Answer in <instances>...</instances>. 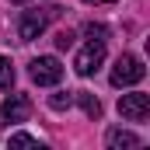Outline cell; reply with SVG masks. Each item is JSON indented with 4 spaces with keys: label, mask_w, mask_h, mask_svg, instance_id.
I'll list each match as a JSON object with an SVG mask.
<instances>
[{
    "label": "cell",
    "mask_w": 150,
    "mask_h": 150,
    "mask_svg": "<svg viewBox=\"0 0 150 150\" xmlns=\"http://www.w3.org/2000/svg\"><path fill=\"white\" fill-rule=\"evenodd\" d=\"M84 4H115V0H84Z\"/></svg>",
    "instance_id": "5bb4252c"
},
{
    "label": "cell",
    "mask_w": 150,
    "mask_h": 150,
    "mask_svg": "<svg viewBox=\"0 0 150 150\" xmlns=\"http://www.w3.org/2000/svg\"><path fill=\"white\" fill-rule=\"evenodd\" d=\"M74 32H59V35H56V45H59V49H70V45H74Z\"/></svg>",
    "instance_id": "4fadbf2b"
},
{
    "label": "cell",
    "mask_w": 150,
    "mask_h": 150,
    "mask_svg": "<svg viewBox=\"0 0 150 150\" xmlns=\"http://www.w3.org/2000/svg\"><path fill=\"white\" fill-rule=\"evenodd\" d=\"M11 4H28V0H11Z\"/></svg>",
    "instance_id": "9a60e30c"
},
{
    "label": "cell",
    "mask_w": 150,
    "mask_h": 150,
    "mask_svg": "<svg viewBox=\"0 0 150 150\" xmlns=\"http://www.w3.org/2000/svg\"><path fill=\"white\" fill-rule=\"evenodd\" d=\"M143 77H147V67H143L140 56L122 52V56L115 59V67H112V84L115 87H133V84H140Z\"/></svg>",
    "instance_id": "7a4b0ae2"
},
{
    "label": "cell",
    "mask_w": 150,
    "mask_h": 150,
    "mask_svg": "<svg viewBox=\"0 0 150 150\" xmlns=\"http://www.w3.org/2000/svg\"><path fill=\"white\" fill-rule=\"evenodd\" d=\"M84 32H87V38H98V42H105V35H108V28H105V25H94V21H91Z\"/></svg>",
    "instance_id": "7c38bea8"
},
{
    "label": "cell",
    "mask_w": 150,
    "mask_h": 150,
    "mask_svg": "<svg viewBox=\"0 0 150 150\" xmlns=\"http://www.w3.org/2000/svg\"><path fill=\"white\" fill-rule=\"evenodd\" d=\"M108 147L122 150V147H140V136L129 133V129H108Z\"/></svg>",
    "instance_id": "52a82bcc"
},
{
    "label": "cell",
    "mask_w": 150,
    "mask_h": 150,
    "mask_svg": "<svg viewBox=\"0 0 150 150\" xmlns=\"http://www.w3.org/2000/svg\"><path fill=\"white\" fill-rule=\"evenodd\" d=\"M74 101H80V105H84V112L91 115V119H101V101H98L94 94H87V91H77V94H74Z\"/></svg>",
    "instance_id": "ba28073f"
},
{
    "label": "cell",
    "mask_w": 150,
    "mask_h": 150,
    "mask_svg": "<svg viewBox=\"0 0 150 150\" xmlns=\"http://www.w3.org/2000/svg\"><path fill=\"white\" fill-rule=\"evenodd\" d=\"M56 14H59V7H56V4L38 7V11H25V14H21V21H18V35H21V42L38 38L45 28H49V21H52Z\"/></svg>",
    "instance_id": "6da1fadb"
},
{
    "label": "cell",
    "mask_w": 150,
    "mask_h": 150,
    "mask_svg": "<svg viewBox=\"0 0 150 150\" xmlns=\"http://www.w3.org/2000/svg\"><path fill=\"white\" fill-rule=\"evenodd\" d=\"M119 115H122L126 122H143L150 115V94H143V91L122 94V98H119Z\"/></svg>",
    "instance_id": "5b68a950"
},
{
    "label": "cell",
    "mask_w": 150,
    "mask_h": 150,
    "mask_svg": "<svg viewBox=\"0 0 150 150\" xmlns=\"http://www.w3.org/2000/svg\"><path fill=\"white\" fill-rule=\"evenodd\" d=\"M70 105H74V94H70V91H59V94L49 98V108H56V112H63V108H70Z\"/></svg>",
    "instance_id": "30bf717a"
},
{
    "label": "cell",
    "mask_w": 150,
    "mask_h": 150,
    "mask_svg": "<svg viewBox=\"0 0 150 150\" xmlns=\"http://www.w3.org/2000/svg\"><path fill=\"white\" fill-rule=\"evenodd\" d=\"M11 147H38V140L28 136V133H14V136H11Z\"/></svg>",
    "instance_id": "8fae6325"
},
{
    "label": "cell",
    "mask_w": 150,
    "mask_h": 150,
    "mask_svg": "<svg viewBox=\"0 0 150 150\" xmlns=\"http://www.w3.org/2000/svg\"><path fill=\"white\" fill-rule=\"evenodd\" d=\"M105 63V42H98V38H91L80 52H77V59H74V70L80 77H91L98 67Z\"/></svg>",
    "instance_id": "277c9868"
},
{
    "label": "cell",
    "mask_w": 150,
    "mask_h": 150,
    "mask_svg": "<svg viewBox=\"0 0 150 150\" xmlns=\"http://www.w3.org/2000/svg\"><path fill=\"white\" fill-rule=\"evenodd\" d=\"M28 115H32V98L28 94H11L0 105V129H7L11 122H25Z\"/></svg>",
    "instance_id": "8992f818"
},
{
    "label": "cell",
    "mask_w": 150,
    "mask_h": 150,
    "mask_svg": "<svg viewBox=\"0 0 150 150\" xmlns=\"http://www.w3.org/2000/svg\"><path fill=\"white\" fill-rule=\"evenodd\" d=\"M28 74H32V80H35L38 87H52V84L63 80V63L56 56H38V59H32Z\"/></svg>",
    "instance_id": "3957f363"
},
{
    "label": "cell",
    "mask_w": 150,
    "mask_h": 150,
    "mask_svg": "<svg viewBox=\"0 0 150 150\" xmlns=\"http://www.w3.org/2000/svg\"><path fill=\"white\" fill-rule=\"evenodd\" d=\"M0 87H4V91L14 87V63H11L7 56H0Z\"/></svg>",
    "instance_id": "9c48e42d"
}]
</instances>
